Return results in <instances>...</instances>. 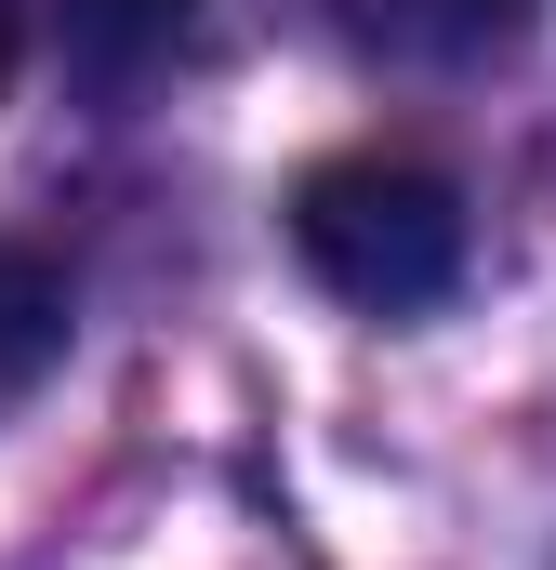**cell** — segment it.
I'll list each match as a JSON object with an SVG mask.
<instances>
[{
	"instance_id": "obj_1",
	"label": "cell",
	"mask_w": 556,
	"mask_h": 570,
	"mask_svg": "<svg viewBox=\"0 0 556 570\" xmlns=\"http://www.w3.org/2000/svg\"><path fill=\"white\" fill-rule=\"evenodd\" d=\"M291 253L345 292V305L411 318V305H437V292L464 279V199H450L424 159L358 146V159H318V173L291 186Z\"/></svg>"
},
{
	"instance_id": "obj_2",
	"label": "cell",
	"mask_w": 556,
	"mask_h": 570,
	"mask_svg": "<svg viewBox=\"0 0 556 570\" xmlns=\"http://www.w3.org/2000/svg\"><path fill=\"white\" fill-rule=\"evenodd\" d=\"M530 13H544V0H345V40H358L371 67H424V80H450V67L517 53Z\"/></svg>"
},
{
	"instance_id": "obj_4",
	"label": "cell",
	"mask_w": 556,
	"mask_h": 570,
	"mask_svg": "<svg viewBox=\"0 0 556 570\" xmlns=\"http://www.w3.org/2000/svg\"><path fill=\"white\" fill-rule=\"evenodd\" d=\"M186 40V0H67V53L120 94V80H146L159 53Z\"/></svg>"
},
{
	"instance_id": "obj_3",
	"label": "cell",
	"mask_w": 556,
	"mask_h": 570,
	"mask_svg": "<svg viewBox=\"0 0 556 570\" xmlns=\"http://www.w3.org/2000/svg\"><path fill=\"white\" fill-rule=\"evenodd\" d=\"M67 358V279L40 253H0V412Z\"/></svg>"
},
{
	"instance_id": "obj_5",
	"label": "cell",
	"mask_w": 556,
	"mask_h": 570,
	"mask_svg": "<svg viewBox=\"0 0 556 570\" xmlns=\"http://www.w3.org/2000/svg\"><path fill=\"white\" fill-rule=\"evenodd\" d=\"M0 80H13V13H0Z\"/></svg>"
}]
</instances>
